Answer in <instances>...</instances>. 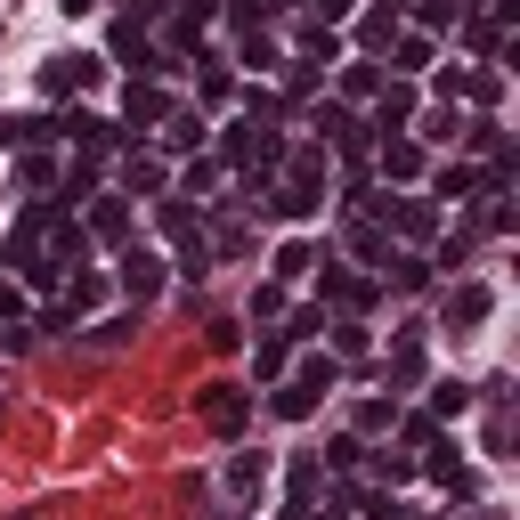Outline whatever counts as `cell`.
I'll list each match as a JSON object with an SVG mask.
<instances>
[{
	"label": "cell",
	"instance_id": "6da1fadb",
	"mask_svg": "<svg viewBox=\"0 0 520 520\" xmlns=\"http://www.w3.org/2000/svg\"><path fill=\"white\" fill-rule=\"evenodd\" d=\"M195 415H204L220 439H236V431H244V415H252V399H244L236 382H212V390H195Z\"/></svg>",
	"mask_w": 520,
	"mask_h": 520
},
{
	"label": "cell",
	"instance_id": "7a4b0ae2",
	"mask_svg": "<svg viewBox=\"0 0 520 520\" xmlns=\"http://www.w3.org/2000/svg\"><path fill=\"white\" fill-rule=\"evenodd\" d=\"M90 82H98V57H49V65H41V90H49V98L90 90Z\"/></svg>",
	"mask_w": 520,
	"mask_h": 520
},
{
	"label": "cell",
	"instance_id": "3957f363",
	"mask_svg": "<svg viewBox=\"0 0 520 520\" xmlns=\"http://www.w3.org/2000/svg\"><path fill=\"white\" fill-rule=\"evenodd\" d=\"M155 228L187 252V244H204V212H195V204H179V195H171V204H155Z\"/></svg>",
	"mask_w": 520,
	"mask_h": 520
},
{
	"label": "cell",
	"instance_id": "277c9868",
	"mask_svg": "<svg viewBox=\"0 0 520 520\" xmlns=\"http://www.w3.org/2000/svg\"><path fill=\"white\" fill-rule=\"evenodd\" d=\"M122 114H130V130H147V122H171V98L155 90V82H130V98H122ZM122 130V139H130Z\"/></svg>",
	"mask_w": 520,
	"mask_h": 520
},
{
	"label": "cell",
	"instance_id": "5b68a950",
	"mask_svg": "<svg viewBox=\"0 0 520 520\" xmlns=\"http://www.w3.org/2000/svg\"><path fill=\"white\" fill-rule=\"evenodd\" d=\"M114 57H122V65H130V74H163V57H155V49H147V33H139V25H130V17H122V25H114Z\"/></svg>",
	"mask_w": 520,
	"mask_h": 520
},
{
	"label": "cell",
	"instance_id": "8992f818",
	"mask_svg": "<svg viewBox=\"0 0 520 520\" xmlns=\"http://www.w3.org/2000/svg\"><path fill=\"white\" fill-rule=\"evenodd\" d=\"M407 114H415V82H382L374 90V130H399Z\"/></svg>",
	"mask_w": 520,
	"mask_h": 520
},
{
	"label": "cell",
	"instance_id": "52a82bcc",
	"mask_svg": "<svg viewBox=\"0 0 520 520\" xmlns=\"http://www.w3.org/2000/svg\"><path fill=\"white\" fill-rule=\"evenodd\" d=\"M155 285H163V260H155V252H122V293H130V301H147Z\"/></svg>",
	"mask_w": 520,
	"mask_h": 520
},
{
	"label": "cell",
	"instance_id": "ba28073f",
	"mask_svg": "<svg viewBox=\"0 0 520 520\" xmlns=\"http://www.w3.org/2000/svg\"><path fill=\"white\" fill-rule=\"evenodd\" d=\"M317 130H325V139H334L342 155H358V147H366V130H358V114H350V106H317Z\"/></svg>",
	"mask_w": 520,
	"mask_h": 520
},
{
	"label": "cell",
	"instance_id": "9c48e42d",
	"mask_svg": "<svg viewBox=\"0 0 520 520\" xmlns=\"http://www.w3.org/2000/svg\"><path fill=\"white\" fill-rule=\"evenodd\" d=\"M33 139H57L49 114H0V147H33Z\"/></svg>",
	"mask_w": 520,
	"mask_h": 520
},
{
	"label": "cell",
	"instance_id": "30bf717a",
	"mask_svg": "<svg viewBox=\"0 0 520 520\" xmlns=\"http://www.w3.org/2000/svg\"><path fill=\"white\" fill-rule=\"evenodd\" d=\"M260 204H269L277 220H309L317 212V187H260Z\"/></svg>",
	"mask_w": 520,
	"mask_h": 520
},
{
	"label": "cell",
	"instance_id": "8fae6325",
	"mask_svg": "<svg viewBox=\"0 0 520 520\" xmlns=\"http://www.w3.org/2000/svg\"><path fill=\"white\" fill-rule=\"evenodd\" d=\"M212 25V0H179V17H171V49H195Z\"/></svg>",
	"mask_w": 520,
	"mask_h": 520
},
{
	"label": "cell",
	"instance_id": "7c38bea8",
	"mask_svg": "<svg viewBox=\"0 0 520 520\" xmlns=\"http://www.w3.org/2000/svg\"><path fill=\"white\" fill-rule=\"evenodd\" d=\"M325 488V464H317V455H301V464L285 472V496H293V512H309V496Z\"/></svg>",
	"mask_w": 520,
	"mask_h": 520
},
{
	"label": "cell",
	"instance_id": "4fadbf2b",
	"mask_svg": "<svg viewBox=\"0 0 520 520\" xmlns=\"http://www.w3.org/2000/svg\"><path fill=\"white\" fill-rule=\"evenodd\" d=\"M423 171V147L415 139H382V179H415Z\"/></svg>",
	"mask_w": 520,
	"mask_h": 520
},
{
	"label": "cell",
	"instance_id": "5bb4252c",
	"mask_svg": "<svg viewBox=\"0 0 520 520\" xmlns=\"http://www.w3.org/2000/svg\"><path fill=\"white\" fill-rule=\"evenodd\" d=\"M163 147H171V155H195V147H204V114H171Z\"/></svg>",
	"mask_w": 520,
	"mask_h": 520
},
{
	"label": "cell",
	"instance_id": "9a60e30c",
	"mask_svg": "<svg viewBox=\"0 0 520 520\" xmlns=\"http://www.w3.org/2000/svg\"><path fill=\"white\" fill-rule=\"evenodd\" d=\"M90 236H106V244H130V204H98V212H90Z\"/></svg>",
	"mask_w": 520,
	"mask_h": 520
},
{
	"label": "cell",
	"instance_id": "2e32d148",
	"mask_svg": "<svg viewBox=\"0 0 520 520\" xmlns=\"http://www.w3.org/2000/svg\"><path fill=\"white\" fill-rule=\"evenodd\" d=\"M228 488H236V496H260V488H269V464H260V455H236V464H228Z\"/></svg>",
	"mask_w": 520,
	"mask_h": 520
},
{
	"label": "cell",
	"instance_id": "e0dca14e",
	"mask_svg": "<svg viewBox=\"0 0 520 520\" xmlns=\"http://www.w3.org/2000/svg\"><path fill=\"white\" fill-rule=\"evenodd\" d=\"M301 57H309V65H317V57H325V65H334V57H342V41H334V25H317V17H309V25H301Z\"/></svg>",
	"mask_w": 520,
	"mask_h": 520
},
{
	"label": "cell",
	"instance_id": "ac0fdd59",
	"mask_svg": "<svg viewBox=\"0 0 520 520\" xmlns=\"http://www.w3.org/2000/svg\"><path fill=\"white\" fill-rule=\"evenodd\" d=\"M269 407H277L285 423H301V415H317V390H309V382H285V390H277Z\"/></svg>",
	"mask_w": 520,
	"mask_h": 520
},
{
	"label": "cell",
	"instance_id": "d6986e66",
	"mask_svg": "<svg viewBox=\"0 0 520 520\" xmlns=\"http://www.w3.org/2000/svg\"><path fill=\"white\" fill-rule=\"evenodd\" d=\"M98 301H106V277L74 269V293H65V317H82V309H98Z\"/></svg>",
	"mask_w": 520,
	"mask_h": 520
},
{
	"label": "cell",
	"instance_id": "ffe728a7",
	"mask_svg": "<svg viewBox=\"0 0 520 520\" xmlns=\"http://www.w3.org/2000/svg\"><path fill=\"white\" fill-rule=\"evenodd\" d=\"M285 163H293V179H285V187H317V179H325V147H293Z\"/></svg>",
	"mask_w": 520,
	"mask_h": 520
},
{
	"label": "cell",
	"instance_id": "44dd1931",
	"mask_svg": "<svg viewBox=\"0 0 520 520\" xmlns=\"http://www.w3.org/2000/svg\"><path fill=\"white\" fill-rule=\"evenodd\" d=\"M431 480H439V488H455V496H472V472L455 464V447H439V455H431Z\"/></svg>",
	"mask_w": 520,
	"mask_h": 520
},
{
	"label": "cell",
	"instance_id": "7402d4cb",
	"mask_svg": "<svg viewBox=\"0 0 520 520\" xmlns=\"http://www.w3.org/2000/svg\"><path fill=\"white\" fill-rule=\"evenodd\" d=\"M122 179L155 195V187H163V163H155V155H139V147H130V155H122Z\"/></svg>",
	"mask_w": 520,
	"mask_h": 520
},
{
	"label": "cell",
	"instance_id": "603a6c76",
	"mask_svg": "<svg viewBox=\"0 0 520 520\" xmlns=\"http://www.w3.org/2000/svg\"><path fill=\"white\" fill-rule=\"evenodd\" d=\"M480 317H488V285H464L455 309H447V325H480Z\"/></svg>",
	"mask_w": 520,
	"mask_h": 520
},
{
	"label": "cell",
	"instance_id": "cb8c5ba5",
	"mask_svg": "<svg viewBox=\"0 0 520 520\" xmlns=\"http://www.w3.org/2000/svg\"><path fill=\"white\" fill-rule=\"evenodd\" d=\"M464 407H472V382H439V390H431V423H439V415H464Z\"/></svg>",
	"mask_w": 520,
	"mask_h": 520
},
{
	"label": "cell",
	"instance_id": "d4e9b609",
	"mask_svg": "<svg viewBox=\"0 0 520 520\" xmlns=\"http://www.w3.org/2000/svg\"><path fill=\"white\" fill-rule=\"evenodd\" d=\"M342 90H350V98H374V90H382V74H374L366 57H350V65H342Z\"/></svg>",
	"mask_w": 520,
	"mask_h": 520
},
{
	"label": "cell",
	"instance_id": "484cf974",
	"mask_svg": "<svg viewBox=\"0 0 520 520\" xmlns=\"http://www.w3.org/2000/svg\"><path fill=\"white\" fill-rule=\"evenodd\" d=\"M244 65H252V74H269V65H285V57H277L269 33H244Z\"/></svg>",
	"mask_w": 520,
	"mask_h": 520
},
{
	"label": "cell",
	"instance_id": "4316f807",
	"mask_svg": "<svg viewBox=\"0 0 520 520\" xmlns=\"http://www.w3.org/2000/svg\"><path fill=\"white\" fill-rule=\"evenodd\" d=\"M439 195H455V204H472V195H480V179H472L464 163H447V171H439Z\"/></svg>",
	"mask_w": 520,
	"mask_h": 520
},
{
	"label": "cell",
	"instance_id": "83f0119b",
	"mask_svg": "<svg viewBox=\"0 0 520 520\" xmlns=\"http://www.w3.org/2000/svg\"><path fill=\"white\" fill-rule=\"evenodd\" d=\"M390 374H399V382H415V374H423V342H415V334L390 350Z\"/></svg>",
	"mask_w": 520,
	"mask_h": 520
},
{
	"label": "cell",
	"instance_id": "f1b7e54d",
	"mask_svg": "<svg viewBox=\"0 0 520 520\" xmlns=\"http://www.w3.org/2000/svg\"><path fill=\"white\" fill-rule=\"evenodd\" d=\"M358 41H366V49H390V41H399V25H390V9H374V17L358 25Z\"/></svg>",
	"mask_w": 520,
	"mask_h": 520
},
{
	"label": "cell",
	"instance_id": "f546056e",
	"mask_svg": "<svg viewBox=\"0 0 520 520\" xmlns=\"http://www.w3.org/2000/svg\"><path fill=\"white\" fill-rule=\"evenodd\" d=\"M399 65H407V74H423V65H431V33H399Z\"/></svg>",
	"mask_w": 520,
	"mask_h": 520
},
{
	"label": "cell",
	"instance_id": "4dcf8cb0",
	"mask_svg": "<svg viewBox=\"0 0 520 520\" xmlns=\"http://www.w3.org/2000/svg\"><path fill=\"white\" fill-rule=\"evenodd\" d=\"M309 260H317V252H309L301 236H293V244H277V277H301V269H309Z\"/></svg>",
	"mask_w": 520,
	"mask_h": 520
},
{
	"label": "cell",
	"instance_id": "1f68e13d",
	"mask_svg": "<svg viewBox=\"0 0 520 520\" xmlns=\"http://www.w3.org/2000/svg\"><path fill=\"white\" fill-rule=\"evenodd\" d=\"M285 90H293V98H309V90H317V65H309V57H293V65H285Z\"/></svg>",
	"mask_w": 520,
	"mask_h": 520
},
{
	"label": "cell",
	"instance_id": "d6a6232c",
	"mask_svg": "<svg viewBox=\"0 0 520 520\" xmlns=\"http://www.w3.org/2000/svg\"><path fill=\"white\" fill-rule=\"evenodd\" d=\"M228 90H236V82H228V65H212V57H204V106H220Z\"/></svg>",
	"mask_w": 520,
	"mask_h": 520
},
{
	"label": "cell",
	"instance_id": "836d02e7",
	"mask_svg": "<svg viewBox=\"0 0 520 520\" xmlns=\"http://www.w3.org/2000/svg\"><path fill=\"white\" fill-rule=\"evenodd\" d=\"M472 49H488V57H496V49H504V25H496V17H472Z\"/></svg>",
	"mask_w": 520,
	"mask_h": 520
},
{
	"label": "cell",
	"instance_id": "e575fe53",
	"mask_svg": "<svg viewBox=\"0 0 520 520\" xmlns=\"http://www.w3.org/2000/svg\"><path fill=\"white\" fill-rule=\"evenodd\" d=\"M496 90H504L496 74H464V98H472V106H496Z\"/></svg>",
	"mask_w": 520,
	"mask_h": 520
},
{
	"label": "cell",
	"instance_id": "d590c367",
	"mask_svg": "<svg viewBox=\"0 0 520 520\" xmlns=\"http://www.w3.org/2000/svg\"><path fill=\"white\" fill-rule=\"evenodd\" d=\"M301 382H309L317 399H325V390H334V358H309V366H301Z\"/></svg>",
	"mask_w": 520,
	"mask_h": 520
},
{
	"label": "cell",
	"instance_id": "8d00e7d4",
	"mask_svg": "<svg viewBox=\"0 0 520 520\" xmlns=\"http://www.w3.org/2000/svg\"><path fill=\"white\" fill-rule=\"evenodd\" d=\"M285 350H293L285 334H269V342H260V374H285Z\"/></svg>",
	"mask_w": 520,
	"mask_h": 520
},
{
	"label": "cell",
	"instance_id": "74e56055",
	"mask_svg": "<svg viewBox=\"0 0 520 520\" xmlns=\"http://www.w3.org/2000/svg\"><path fill=\"white\" fill-rule=\"evenodd\" d=\"M9 317H25V293H17V285H0V325H9Z\"/></svg>",
	"mask_w": 520,
	"mask_h": 520
},
{
	"label": "cell",
	"instance_id": "f35d334b",
	"mask_svg": "<svg viewBox=\"0 0 520 520\" xmlns=\"http://www.w3.org/2000/svg\"><path fill=\"white\" fill-rule=\"evenodd\" d=\"M171 0H130V25H147V17H163Z\"/></svg>",
	"mask_w": 520,
	"mask_h": 520
},
{
	"label": "cell",
	"instance_id": "ab89813d",
	"mask_svg": "<svg viewBox=\"0 0 520 520\" xmlns=\"http://www.w3.org/2000/svg\"><path fill=\"white\" fill-rule=\"evenodd\" d=\"M334 17H350V0H317V25H334Z\"/></svg>",
	"mask_w": 520,
	"mask_h": 520
},
{
	"label": "cell",
	"instance_id": "60d3db41",
	"mask_svg": "<svg viewBox=\"0 0 520 520\" xmlns=\"http://www.w3.org/2000/svg\"><path fill=\"white\" fill-rule=\"evenodd\" d=\"M57 9H65V17H82V9H90V0H57Z\"/></svg>",
	"mask_w": 520,
	"mask_h": 520
},
{
	"label": "cell",
	"instance_id": "b9f144b4",
	"mask_svg": "<svg viewBox=\"0 0 520 520\" xmlns=\"http://www.w3.org/2000/svg\"><path fill=\"white\" fill-rule=\"evenodd\" d=\"M260 9H301V0H260Z\"/></svg>",
	"mask_w": 520,
	"mask_h": 520
},
{
	"label": "cell",
	"instance_id": "7bdbcfd3",
	"mask_svg": "<svg viewBox=\"0 0 520 520\" xmlns=\"http://www.w3.org/2000/svg\"><path fill=\"white\" fill-rule=\"evenodd\" d=\"M0 260H9V252H0Z\"/></svg>",
	"mask_w": 520,
	"mask_h": 520
}]
</instances>
